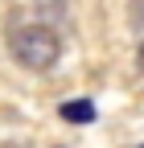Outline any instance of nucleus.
Masks as SVG:
<instances>
[{"label":"nucleus","instance_id":"5","mask_svg":"<svg viewBox=\"0 0 144 148\" xmlns=\"http://www.w3.org/2000/svg\"><path fill=\"white\" fill-rule=\"evenodd\" d=\"M140 148H144V144H140Z\"/></svg>","mask_w":144,"mask_h":148},{"label":"nucleus","instance_id":"1","mask_svg":"<svg viewBox=\"0 0 144 148\" xmlns=\"http://www.w3.org/2000/svg\"><path fill=\"white\" fill-rule=\"evenodd\" d=\"M8 45H12V58L21 66H29V70H49L62 58V41H58V33L49 25H21V29H12Z\"/></svg>","mask_w":144,"mask_h":148},{"label":"nucleus","instance_id":"4","mask_svg":"<svg viewBox=\"0 0 144 148\" xmlns=\"http://www.w3.org/2000/svg\"><path fill=\"white\" fill-rule=\"evenodd\" d=\"M140 66H144V45H140Z\"/></svg>","mask_w":144,"mask_h":148},{"label":"nucleus","instance_id":"2","mask_svg":"<svg viewBox=\"0 0 144 148\" xmlns=\"http://www.w3.org/2000/svg\"><path fill=\"white\" fill-rule=\"evenodd\" d=\"M62 115L70 123H91L95 119V103L91 99H78V103H62Z\"/></svg>","mask_w":144,"mask_h":148},{"label":"nucleus","instance_id":"3","mask_svg":"<svg viewBox=\"0 0 144 148\" xmlns=\"http://www.w3.org/2000/svg\"><path fill=\"white\" fill-rule=\"evenodd\" d=\"M136 12H140V21H144V0H136Z\"/></svg>","mask_w":144,"mask_h":148}]
</instances>
